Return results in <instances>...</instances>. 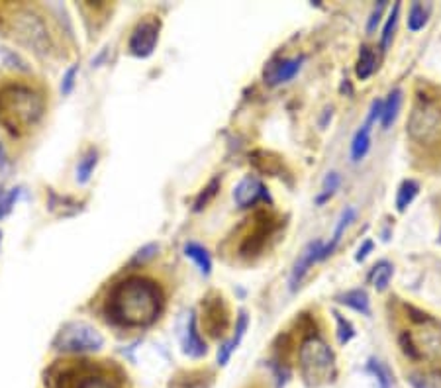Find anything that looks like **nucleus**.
I'll return each instance as SVG.
<instances>
[{"instance_id": "obj_1", "label": "nucleus", "mask_w": 441, "mask_h": 388, "mask_svg": "<svg viewBox=\"0 0 441 388\" xmlns=\"http://www.w3.org/2000/svg\"><path fill=\"white\" fill-rule=\"evenodd\" d=\"M163 297L159 286L143 277H130L118 283L106 300V314L118 325L143 327L159 318Z\"/></svg>"}, {"instance_id": "obj_2", "label": "nucleus", "mask_w": 441, "mask_h": 388, "mask_svg": "<svg viewBox=\"0 0 441 388\" xmlns=\"http://www.w3.org/2000/svg\"><path fill=\"white\" fill-rule=\"evenodd\" d=\"M45 114L43 94L24 83H6L0 87V124L12 136H22Z\"/></svg>"}, {"instance_id": "obj_3", "label": "nucleus", "mask_w": 441, "mask_h": 388, "mask_svg": "<svg viewBox=\"0 0 441 388\" xmlns=\"http://www.w3.org/2000/svg\"><path fill=\"white\" fill-rule=\"evenodd\" d=\"M300 371L308 385H324L336 375V357L322 337H308L299 351Z\"/></svg>"}, {"instance_id": "obj_4", "label": "nucleus", "mask_w": 441, "mask_h": 388, "mask_svg": "<svg viewBox=\"0 0 441 388\" xmlns=\"http://www.w3.org/2000/svg\"><path fill=\"white\" fill-rule=\"evenodd\" d=\"M12 28L16 36L39 55H47L53 50V39L45 22L32 10H18L12 18Z\"/></svg>"}, {"instance_id": "obj_5", "label": "nucleus", "mask_w": 441, "mask_h": 388, "mask_svg": "<svg viewBox=\"0 0 441 388\" xmlns=\"http://www.w3.org/2000/svg\"><path fill=\"white\" fill-rule=\"evenodd\" d=\"M55 345L67 353H92L103 349L104 337L91 323L71 322L59 332Z\"/></svg>"}, {"instance_id": "obj_6", "label": "nucleus", "mask_w": 441, "mask_h": 388, "mask_svg": "<svg viewBox=\"0 0 441 388\" xmlns=\"http://www.w3.org/2000/svg\"><path fill=\"white\" fill-rule=\"evenodd\" d=\"M441 128V112L431 103H422L416 106L410 122H408V131L410 136L420 140V142H428L431 140L438 129Z\"/></svg>"}, {"instance_id": "obj_7", "label": "nucleus", "mask_w": 441, "mask_h": 388, "mask_svg": "<svg viewBox=\"0 0 441 388\" xmlns=\"http://www.w3.org/2000/svg\"><path fill=\"white\" fill-rule=\"evenodd\" d=\"M159 20H143L131 32L128 50L133 57L145 59L155 52L157 41H159Z\"/></svg>"}, {"instance_id": "obj_8", "label": "nucleus", "mask_w": 441, "mask_h": 388, "mask_svg": "<svg viewBox=\"0 0 441 388\" xmlns=\"http://www.w3.org/2000/svg\"><path fill=\"white\" fill-rule=\"evenodd\" d=\"M322 249H324V241L322 239H314L300 251L299 259L294 261V267L290 271V279H288L290 290H297L302 285L304 277L314 267V263L322 261Z\"/></svg>"}, {"instance_id": "obj_9", "label": "nucleus", "mask_w": 441, "mask_h": 388, "mask_svg": "<svg viewBox=\"0 0 441 388\" xmlns=\"http://www.w3.org/2000/svg\"><path fill=\"white\" fill-rule=\"evenodd\" d=\"M234 200L237 208H251L263 202V200H269V193L257 177L249 175L235 184Z\"/></svg>"}, {"instance_id": "obj_10", "label": "nucleus", "mask_w": 441, "mask_h": 388, "mask_svg": "<svg viewBox=\"0 0 441 388\" xmlns=\"http://www.w3.org/2000/svg\"><path fill=\"white\" fill-rule=\"evenodd\" d=\"M302 61H304V57H294V59H272V61L267 63L265 73H263L265 83L271 85V87H277V85H281V83H288V80L300 71Z\"/></svg>"}, {"instance_id": "obj_11", "label": "nucleus", "mask_w": 441, "mask_h": 388, "mask_svg": "<svg viewBox=\"0 0 441 388\" xmlns=\"http://www.w3.org/2000/svg\"><path fill=\"white\" fill-rule=\"evenodd\" d=\"M181 345L182 353L193 357V359H200L202 355H206V341L202 339V334L198 332L195 312H191L189 318H186L184 330L181 334Z\"/></svg>"}, {"instance_id": "obj_12", "label": "nucleus", "mask_w": 441, "mask_h": 388, "mask_svg": "<svg viewBox=\"0 0 441 388\" xmlns=\"http://www.w3.org/2000/svg\"><path fill=\"white\" fill-rule=\"evenodd\" d=\"M67 388H120L112 376H108L104 371L96 369H85L75 371L67 380Z\"/></svg>"}, {"instance_id": "obj_13", "label": "nucleus", "mask_w": 441, "mask_h": 388, "mask_svg": "<svg viewBox=\"0 0 441 388\" xmlns=\"http://www.w3.org/2000/svg\"><path fill=\"white\" fill-rule=\"evenodd\" d=\"M355 216H357V210H355L353 206H347L343 212H341V216H339V220H338V226H336V230H334V235H332L330 244H324V249H322V261L334 253V249L339 246V241H341L343 233H345V230L351 226V222L355 220Z\"/></svg>"}, {"instance_id": "obj_14", "label": "nucleus", "mask_w": 441, "mask_h": 388, "mask_svg": "<svg viewBox=\"0 0 441 388\" xmlns=\"http://www.w3.org/2000/svg\"><path fill=\"white\" fill-rule=\"evenodd\" d=\"M371 129H373V124L365 122L363 126L355 131V136L351 140V161L353 163H359L369 153V149H371Z\"/></svg>"}, {"instance_id": "obj_15", "label": "nucleus", "mask_w": 441, "mask_h": 388, "mask_svg": "<svg viewBox=\"0 0 441 388\" xmlns=\"http://www.w3.org/2000/svg\"><path fill=\"white\" fill-rule=\"evenodd\" d=\"M402 89H394V91H390L387 100H383V112H380V126H383V129H389L396 122L400 106H402Z\"/></svg>"}, {"instance_id": "obj_16", "label": "nucleus", "mask_w": 441, "mask_h": 388, "mask_svg": "<svg viewBox=\"0 0 441 388\" xmlns=\"http://www.w3.org/2000/svg\"><path fill=\"white\" fill-rule=\"evenodd\" d=\"M338 302L351 308V310L363 314V316H371V300H369V294L363 288H353V290L339 294Z\"/></svg>"}, {"instance_id": "obj_17", "label": "nucleus", "mask_w": 441, "mask_h": 388, "mask_svg": "<svg viewBox=\"0 0 441 388\" xmlns=\"http://www.w3.org/2000/svg\"><path fill=\"white\" fill-rule=\"evenodd\" d=\"M206 330L212 336H222L226 325H228V318H226V310L222 306V302H214V304H208L206 306Z\"/></svg>"}, {"instance_id": "obj_18", "label": "nucleus", "mask_w": 441, "mask_h": 388, "mask_svg": "<svg viewBox=\"0 0 441 388\" xmlns=\"http://www.w3.org/2000/svg\"><path fill=\"white\" fill-rule=\"evenodd\" d=\"M184 255L195 261V265L198 267L200 274L208 277L212 272V257H210L206 247H202L200 244H196V241H189L184 246Z\"/></svg>"}, {"instance_id": "obj_19", "label": "nucleus", "mask_w": 441, "mask_h": 388, "mask_svg": "<svg viewBox=\"0 0 441 388\" xmlns=\"http://www.w3.org/2000/svg\"><path fill=\"white\" fill-rule=\"evenodd\" d=\"M98 165V151L91 147V149H87L83 157L78 159V165H77V182L78 184H87V182L91 181L92 173H94V169Z\"/></svg>"}, {"instance_id": "obj_20", "label": "nucleus", "mask_w": 441, "mask_h": 388, "mask_svg": "<svg viewBox=\"0 0 441 388\" xmlns=\"http://www.w3.org/2000/svg\"><path fill=\"white\" fill-rule=\"evenodd\" d=\"M376 69V55L375 52L369 47V45H361L359 50V57H357V67H355V73L359 80H367L375 73Z\"/></svg>"}, {"instance_id": "obj_21", "label": "nucleus", "mask_w": 441, "mask_h": 388, "mask_svg": "<svg viewBox=\"0 0 441 388\" xmlns=\"http://www.w3.org/2000/svg\"><path fill=\"white\" fill-rule=\"evenodd\" d=\"M392 274H394L392 263H389V261H380V263H376L375 267H373V271H371V274H369V283L375 286L378 292H383V290L389 288Z\"/></svg>"}, {"instance_id": "obj_22", "label": "nucleus", "mask_w": 441, "mask_h": 388, "mask_svg": "<svg viewBox=\"0 0 441 388\" xmlns=\"http://www.w3.org/2000/svg\"><path fill=\"white\" fill-rule=\"evenodd\" d=\"M420 193V182L414 179H406L400 184L398 193H396V210L398 212H406V208L414 202V198Z\"/></svg>"}, {"instance_id": "obj_23", "label": "nucleus", "mask_w": 441, "mask_h": 388, "mask_svg": "<svg viewBox=\"0 0 441 388\" xmlns=\"http://www.w3.org/2000/svg\"><path fill=\"white\" fill-rule=\"evenodd\" d=\"M367 373L375 378L376 388H392V373L390 369L378 359H369L367 363Z\"/></svg>"}, {"instance_id": "obj_24", "label": "nucleus", "mask_w": 441, "mask_h": 388, "mask_svg": "<svg viewBox=\"0 0 441 388\" xmlns=\"http://www.w3.org/2000/svg\"><path fill=\"white\" fill-rule=\"evenodd\" d=\"M398 14H400V2H396L390 10L389 18H387V24L383 28V36H380V50L387 52L392 43V38H394V30H396V24H398Z\"/></svg>"}, {"instance_id": "obj_25", "label": "nucleus", "mask_w": 441, "mask_h": 388, "mask_svg": "<svg viewBox=\"0 0 441 388\" xmlns=\"http://www.w3.org/2000/svg\"><path fill=\"white\" fill-rule=\"evenodd\" d=\"M429 10L422 4V2H414L410 6V12H408V30L410 32H420L424 30V26L428 24Z\"/></svg>"}, {"instance_id": "obj_26", "label": "nucleus", "mask_w": 441, "mask_h": 388, "mask_svg": "<svg viewBox=\"0 0 441 388\" xmlns=\"http://www.w3.org/2000/svg\"><path fill=\"white\" fill-rule=\"evenodd\" d=\"M339 184H341V177H339V173H336V171L327 173L324 179V184H322V193H320V196L316 198V204H324L327 198H332L334 193L339 188Z\"/></svg>"}, {"instance_id": "obj_27", "label": "nucleus", "mask_w": 441, "mask_h": 388, "mask_svg": "<svg viewBox=\"0 0 441 388\" xmlns=\"http://www.w3.org/2000/svg\"><path fill=\"white\" fill-rule=\"evenodd\" d=\"M336 316V322H338V341L339 345H347L351 339H353V336H355V327L351 325L349 320H345L341 314H334Z\"/></svg>"}, {"instance_id": "obj_28", "label": "nucleus", "mask_w": 441, "mask_h": 388, "mask_svg": "<svg viewBox=\"0 0 441 388\" xmlns=\"http://www.w3.org/2000/svg\"><path fill=\"white\" fill-rule=\"evenodd\" d=\"M218 188H220V181H218V179H212L206 188H202V193L198 194V198H196L195 202V212H200L202 208H206L208 202L216 196Z\"/></svg>"}, {"instance_id": "obj_29", "label": "nucleus", "mask_w": 441, "mask_h": 388, "mask_svg": "<svg viewBox=\"0 0 441 388\" xmlns=\"http://www.w3.org/2000/svg\"><path fill=\"white\" fill-rule=\"evenodd\" d=\"M247 325H249V316H247V312L241 310L239 312V316H237V320H235V336L230 339L235 349L239 347L241 339H244V336H246Z\"/></svg>"}, {"instance_id": "obj_30", "label": "nucleus", "mask_w": 441, "mask_h": 388, "mask_svg": "<svg viewBox=\"0 0 441 388\" xmlns=\"http://www.w3.org/2000/svg\"><path fill=\"white\" fill-rule=\"evenodd\" d=\"M408 382L412 388H441L440 380L431 378L428 375H422V373H412L408 375Z\"/></svg>"}, {"instance_id": "obj_31", "label": "nucleus", "mask_w": 441, "mask_h": 388, "mask_svg": "<svg viewBox=\"0 0 441 388\" xmlns=\"http://www.w3.org/2000/svg\"><path fill=\"white\" fill-rule=\"evenodd\" d=\"M18 196H20V188H10V191L0 194V218H4L6 214H10V210H12L14 202L18 200Z\"/></svg>"}, {"instance_id": "obj_32", "label": "nucleus", "mask_w": 441, "mask_h": 388, "mask_svg": "<svg viewBox=\"0 0 441 388\" xmlns=\"http://www.w3.org/2000/svg\"><path fill=\"white\" fill-rule=\"evenodd\" d=\"M77 75H78V65H71L65 71V75L61 78V92L63 94H71L75 85H77Z\"/></svg>"}, {"instance_id": "obj_33", "label": "nucleus", "mask_w": 441, "mask_h": 388, "mask_svg": "<svg viewBox=\"0 0 441 388\" xmlns=\"http://www.w3.org/2000/svg\"><path fill=\"white\" fill-rule=\"evenodd\" d=\"M387 8V2L383 0V2H378L375 8H373V12H371V18H369V22H367V32L369 34H373L378 26V22H380V16H383V10Z\"/></svg>"}, {"instance_id": "obj_34", "label": "nucleus", "mask_w": 441, "mask_h": 388, "mask_svg": "<svg viewBox=\"0 0 441 388\" xmlns=\"http://www.w3.org/2000/svg\"><path fill=\"white\" fill-rule=\"evenodd\" d=\"M235 351V347L232 345V341H224L220 345V349H218V365H228L230 361V357H232V353Z\"/></svg>"}, {"instance_id": "obj_35", "label": "nucleus", "mask_w": 441, "mask_h": 388, "mask_svg": "<svg viewBox=\"0 0 441 388\" xmlns=\"http://www.w3.org/2000/svg\"><path fill=\"white\" fill-rule=\"evenodd\" d=\"M373 247H375V244L371 241V239H367V241H363V246L357 249V253H355V261H365V259L369 257V253L373 251Z\"/></svg>"}, {"instance_id": "obj_36", "label": "nucleus", "mask_w": 441, "mask_h": 388, "mask_svg": "<svg viewBox=\"0 0 441 388\" xmlns=\"http://www.w3.org/2000/svg\"><path fill=\"white\" fill-rule=\"evenodd\" d=\"M0 241H2V232H0Z\"/></svg>"}, {"instance_id": "obj_37", "label": "nucleus", "mask_w": 441, "mask_h": 388, "mask_svg": "<svg viewBox=\"0 0 441 388\" xmlns=\"http://www.w3.org/2000/svg\"><path fill=\"white\" fill-rule=\"evenodd\" d=\"M440 241H441V237H440Z\"/></svg>"}]
</instances>
